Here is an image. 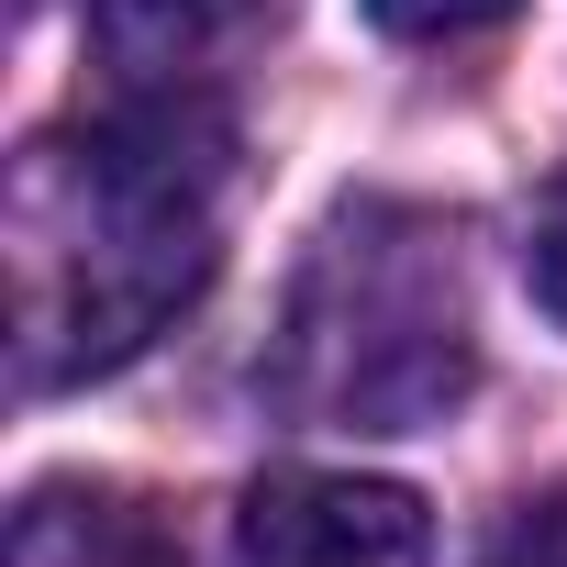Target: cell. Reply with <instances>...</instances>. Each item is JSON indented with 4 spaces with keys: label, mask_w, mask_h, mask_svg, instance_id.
I'll return each instance as SVG.
<instances>
[{
    "label": "cell",
    "mask_w": 567,
    "mask_h": 567,
    "mask_svg": "<svg viewBox=\"0 0 567 567\" xmlns=\"http://www.w3.org/2000/svg\"><path fill=\"white\" fill-rule=\"evenodd\" d=\"M223 256V123L200 101H145L45 134L12 167V368L23 390H79L145 357Z\"/></svg>",
    "instance_id": "obj_1"
},
{
    "label": "cell",
    "mask_w": 567,
    "mask_h": 567,
    "mask_svg": "<svg viewBox=\"0 0 567 567\" xmlns=\"http://www.w3.org/2000/svg\"><path fill=\"white\" fill-rule=\"evenodd\" d=\"M278 401L334 434H423L467 401V267L456 234L412 200H357L323 223L290 323H278Z\"/></svg>",
    "instance_id": "obj_2"
},
{
    "label": "cell",
    "mask_w": 567,
    "mask_h": 567,
    "mask_svg": "<svg viewBox=\"0 0 567 567\" xmlns=\"http://www.w3.org/2000/svg\"><path fill=\"white\" fill-rule=\"evenodd\" d=\"M523 290H534V312L567 334V178L534 200V223H523Z\"/></svg>",
    "instance_id": "obj_6"
},
{
    "label": "cell",
    "mask_w": 567,
    "mask_h": 567,
    "mask_svg": "<svg viewBox=\"0 0 567 567\" xmlns=\"http://www.w3.org/2000/svg\"><path fill=\"white\" fill-rule=\"evenodd\" d=\"M234 567H434V512L401 478L278 467L234 501Z\"/></svg>",
    "instance_id": "obj_3"
},
{
    "label": "cell",
    "mask_w": 567,
    "mask_h": 567,
    "mask_svg": "<svg viewBox=\"0 0 567 567\" xmlns=\"http://www.w3.org/2000/svg\"><path fill=\"white\" fill-rule=\"evenodd\" d=\"M245 12H256V0H90V34L134 79H189Z\"/></svg>",
    "instance_id": "obj_4"
},
{
    "label": "cell",
    "mask_w": 567,
    "mask_h": 567,
    "mask_svg": "<svg viewBox=\"0 0 567 567\" xmlns=\"http://www.w3.org/2000/svg\"><path fill=\"white\" fill-rule=\"evenodd\" d=\"M512 12H523V0H368V23L401 34V45H456V34H489Z\"/></svg>",
    "instance_id": "obj_5"
},
{
    "label": "cell",
    "mask_w": 567,
    "mask_h": 567,
    "mask_svg": "<svg viewBox=\"0 0 567 567\" xmlns=\"http://www.w3.org/2000/svg\"><path fill=\"white\" fill-rule=\"evenodd\" d=\"M478 567H567V489H534V501H512Z\"/></svg>",
    "instance_id": "obj_7"
}]
</instances>
